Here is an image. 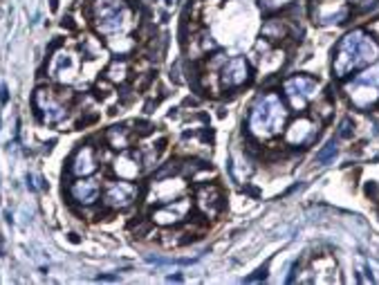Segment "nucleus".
<instances>
[{"instance_id": "27", "label": "nucleus", "mask_w": 379, "mask_h": 285, "mask_svg": "<svg viewBox=\"0 0 379 285\" xmlns=\"http://www.w3.org/2000/svg\"><path fill=\"white\" fill-rule=\"evenodd\" d=\"M166 3H173V0H166Z\"/></svg>"}, {"instance_id": "13", "label": "nucleus", "mask_w": 379, "mask_h": 285, "mask_svg": "<svg viewBox=\"0 0 379 285\" xmlns=\"http://www.w3.org/2000/svg\"><path fill=\"white\" fill-rule=\"evenodd\" d=\"M316 133H319V121L310 119V117H299V119L287 126L285 141L290 146H305L316 137Z\"/></svg>"}, {"instance_id": "17", "label": "nucleus", "mask_w": 379, "mask_h": 285, "mask_svg": "<svg viewBox=\"0 0 379 285\" xmlns=\"http://www.w3.org/2000/svg\"><path fill=\"white\" fill-rule=\"evenodd\" d=\"M113 171L117 173V177H121V180H137L139 175H141V171H144V166H141V159H139V155L137 153H126V151H121V155L115 159V164H113Z\"/></svg>"}, {"instance_id": "26", "label": "nucleus", "mask_w": 379, "mask_h": 285, "mask_svg": "<svg viewBox=\"0 0 379 285\" xmlns=\"http://www.w3.org/2000/svg\"><path fill=\"white\" fill-rule=\"evenodd\" d=\"M368 29H370V34H377V36H379V21H375V23H372Z\"/></svg>"}, {"instance_id": "11", "label": "nucleus", "mask_w": 379, "mask_h": 285, "mask_svg": "<svg viewBox=\"0 0 379 285\" xmlns=\"http://www.w3.org/2000/svg\"><path fill=\"white\" fill-rule=\"evenodd\" d=\"M99 169V153L92 144H81L67 159V173L72 177H90Z\"/></svg>"}, {"instance_id": "2", "label": "nucleus", "mask_w": 379, "mask_h": 285, "mask_svg": "<svg viewBox=\"0 0 379 285\" xmlns=\"http://www.w3.org/2000/svg\"><path fill=\"white\" fill-rule=\"evenodd\" d=\"M90 18L95 29L105 39L126 36L137 27L135 11L126 0H95L90 5Z\"/></svg>"}, {"instance_id": "14", "label": "nucleus", "mask_w": 379, "mask_h": 285, "mask_svg": "<svg viewBox=\"0 0 379 285\" xmlns=\"http://www.w3.org/2000/svg\"><path fill=\"white\" fill-rule=\"evenodd\" d=\"M67 195H70L72 202L90 207V204H95L99 200V195H101V184L92 177H77L70 187H67Z\"/></svg>"}, {"instance_id": "15", "label": "nucleus", "mask_w": 379, "mask_h": 285, "mask_svg": "<svg viewBox=\"0 0 379 285\" xmlns=\"http://www.w3.org/2000/svg\"><path fill=\"white\" fill-rule=\"evenodd\" d=\"M312 18L319 25H330V23H344L348 18V9L339 0H319L312 5Z\"/></svg>"}, {"instance_id": "20", "label": "nucleus", "mask_w": 379, "mask_h": 285, "mask_svg": "<svg viewBox=\"0 0 379 285\" xmlns=\"http://www.w3.org/2000/svg\"><path fill=\"white\" fill-rule=\"evenodd\" d=\"M209 49H215V43H213V39H211L209 34H197V36H193V39H191L189 54H191L193 59L209 54Z\"/></svg>"}, {"instance_id": "1", "label": "nucleus", "mask_w": 379, "mask_h": 285, "mask_svg": "<svg viewBox=\"0 0 379 285\" xmlns=\"http://www.w3.org/2000/svg\"><path fill=\"white\" fill-rule=\"evenodd\" d=\"M379 59V43L372 39V34H366L364 29H352L339 41L334 49L332 70L334 77L344 79L355 70L372 65Z\"/></svg>"}, {"instance_id": "22", "label": "nucleus", "mask_w": 379, "mask_h": 285, "mask_svg": "<svg viewBox=\"0 0 379 285\" xmlns=\"http://www.w3.org/2000/svg\"><path fill=\"white\" fill-rule=\"evenodd\" d=\"M334 157H337V144H334V141H330V144L323 148V151L316 153V162H319V164H330Z\"/></svg>"}, {"instance_id": "9", "label": "nucleus", "mask_w": 379, "mask_h": 285, "mask_svg": "<svg viewBox=\"0 0 379 285\" xmlns=\"http://www.w3.org/2000/svg\"><path fill=\"white\" fill-rule=\"evenodd\" d=\"M249 81V63L242 57L225 59L218 70V83L225 90H236Z\"/></svg>"}, {"instance_id": "10", "label": "nucleus", "mask_w": 379, "mask_h": 285, "mask_svg": "<svg viewBox=\"0 0 379 285\" xmlns=\"http://www.w3.org/2000/svg\"><path fill=\"white\" fill-rule=\"evenodd\" d=\"M186 193V182H182V177H164V180H155L148 184V204H166L173 202L177 198H182Z\"/></svg>"}, {"instance_id": "24", "label": "nucleus", "mask_w": 379, "mask_h": 285, "mask_svg": "<svg viewBox=\"0 0 379 285\" xmlns=\"http://www.w3.org/2000/svg\"><path fill=\"white\" fill-rule=\"evenodd\" d=\"M339 137H350V119H344L339 126Z\"/></svg>"}, {"instance_id": "6", "label": "nucleus", "mask_w": 379, "mask_h": 285, "mask_svg": "<svg viewBox=\"0 0 379 285\" xmlns=\"http://www.w3.org/2000/svg\"><path fill=\"white\" fill-rule=\"evenodd\" d=\"M283 95L294 110H305L308 103L319 95V81L312 77H303V74L290 77L287 81L283 83Z\"/></svg>"}, {"instance_id": "3", "label": "nucleus", "mask_w": 379, "mask_h": 285, "mask_svg": "<svg viewBox=\"0 0 379 285\" xmlns=\"http://www.w3.org/2000/svg\"><path fill=\"white\" fill-rule=\"evenodd\" d=\"M285 123H287V108L276 92H265L254 101L247 121V128L254 137L272 139L283 131Z\"/></svg>"}, {"instance_id": "5", "label": "nucleus", "mask_w": 379, "mask_h": 285, "mask_svg": "<svg viewBox=\"0 0 379 285\" xmlns=\"http://www.w3.org/2000/svg\"><path fill=\"white\" fill-rule=\"evenodd\" d=\"M346 95L350 103L359 110L370 108L379 101V65H368L359 74L352 77V81L346 83Z\"/></svg>"}, {"instance_id": "21", "label": "nucleus", "mask_w": 379, "mask_h": 285, "mask_svg": "<svg viewBox=\"0 0 379 285\" xmlns=\"http://www.w3.org/2000/svg\"><path fill=\"white\" fill-rule=\"evenodd\" d=\"M126 74H128V63H126V61H113V65H110V70H108L110 81L123 83V81H126Z\"/></svg>"}, {"instance_id": "8", "label": "nucleus", "mask_w": 379, "mask_h": 285, "mask_svg": "<svg viewBox=\"0 0 379 285\" xmlns=\"http://www.w3.org/2000/svg\"><path fill=\"white\" fill-rule=\"evenodd\" d=\"M191 207H193V202H191V198L184 193L182 198H177V200H173V202L159 204V209L153 211L151 220L159 227H175L189 218Z\"/></svg>"}, {"instance_id": "23", "label": "nucleus", "mask_w": 379, "mask_h": 285, "mask_svg": "<svg viewBox=\"0 0 379 285\" xmlns=\"http://www.w3.org/2000/svg\"><path fill=\"white\" fill-rule=\"evenodd\" d=\"M290 3L292 0H260V7H263L265 11H278V9L287 7Z\"/></svg>"}, {"instance_id": "7", "label": "nucleus", "mask_w": 379, "mask_h": 285, "mask_svg": "<svg viewBox=\"0 0 379 285\" xmlns=\"http://www.w3.org/2000/svg\"><path fill=\"white\" fill-rule=\"evenodd\" d=\"M139 195L137 184H133L130 180H113L103 187V204L113 211H121V209L133 207L135 200Z\"/></svg>"}, {"instance_id": "19", "label": "nucleus", "mask_w": 379, "mask_h": 285, "mask_svg": "<svg viewBox=\"0 0 379 285\" xmlns=\"http://www.w3.org/2000/svg\"><path fill=\"white\" fill-rule=\"evenodd\" d=\"M260 34H263V39L269 41V43L283 41L285 36H287V27H285V21H281V18H269V21L263 25Z\"/></svg>"}, {"instance_id": "4", "label": "nucleus", "mask_w": 379, "mask_h": 285, "mask_svg": "<svg viewBox=\"0 0 379 285\" xmlns=\"http://www.w3.org/2000/svg\"><path fill=\"white\" fill-rule=\"evenodd\" d=\"M70 99H72L70 90L39 88L32 97V106L41 123H45V126H63L67 117H70V106H67Z\"/></svg>"}, {"instance_id": "25", "label": "nucleus", "mask_w": 379, "mask_h": 285, "mask_svg": "<svg viewBox=\"0 0 379 285\" xmlns=\"http://www.w3.org/2000/svg\"><path fill=\"white\" fill-rule=\"evenodd\" d=\"M7 99H9V95H7V85H3V88H0V101L7 103Z\"/></svg>"}, {"instance_id": "18", "label": "nucleus", "mask_w": 379, "mask_h": 285, "mask_svg": "<svg viewBox=\"0 0 379 285\" xmlns=\"http://www.w3.org/2000/svg\"><path fill=\"white\" fill-rule=\"evenodd\" d=\"M133 141H135V133L126 126H113L105 131V144L115 148V151H128Z\"/></svg>"}, {"instance_id": "16", "label": "nucleus", "mask_w": 379, "mask_h": 285, "mask_svg": "<svg viewBox=\"0 0 379 285\" xmlns=\"http://www.w3.org/2000/svg\"><path fill=\"white\" fill-rule=\"evenodd\" d=\"M195 204H197V209H200L204 216H209V218L218 216L222 211V193H220V189L215 187V184H202V187L195 191Z\"/></svg>"}, {"instance_id": "12", "label": "nucleus", "mask_w": 379, "mask_h": 285, "mask_svg": "<svg viewBox=\"0 0 379 285\" xmlns=\"http://www.w3.org/2000/svg\"><path fill=\"white\" fill-rule=\"evenodd\" d=\"M79 54L70 52V49H63V52L54 54L52 61H49V77L59 83H72L79 74Z\"/></svg>"}]
</instances>
